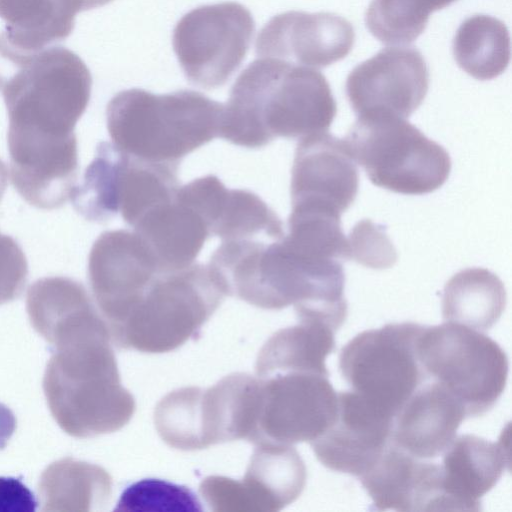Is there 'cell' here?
Listing matches in <instances>:
<instances>
[{
	"label": "cell",
	"instance_id": "obj_1",
	"mask_svg": "<svg viewBox=\"0 0 512 512\" xmlns=\"http://www.w3.org/2000/svg\"><path fill=\"white\" fill-rule=\"evenodd\" d=\"M281 239L222 241L208 266L226 296L267 310L293 305L298 319L321 321L337 331L348 313L342 263L302 257Z\"/></svg>",
	"mask_w": 512,
	"mask_h": 512
},
{
	"label": "cell",
	"instance_id": "obj_2",
	"mask_svg": "<svg viewBox=\"0 0 512 512\" xmlns=\"http://www.w3.org/2000/svg\"><path fill=\"white\" fill-rule=\"evenodd\" d=\"M43 389L58 425L69 435L90 438L115 432L132 418L136 403L121 384L112 339L100 316L54 336Z\"/></svg>",
	"mask_w": 512,
	"mask_h": 512
},
{
	"label": "cell",
	"instance_id": "obj_3",
	"mask_svg": "<svg viewBox=\"0 0 512 512\" xmlns=\"http://www.w3.org/2000/svg\"><path fill=\"white\" fill-rule=\"evenodd\" d=\"M337 113L325 76L316 69L273 58L251 62L224 105L221 138L261 148L277 137L327 132Z\"/></svg>",
	"mask_w": 512,
	"mask_h": 512
},
{
	"label": "cell",
	"instance_id": "obj_4",
	"mask_svg": "<svg viewBox=\"0 0 512 512\" xmlns=\"http://www.w3.org/2000/svg\"><path fill=\"white\" fill-rule=\"evenodd\" d=\"M91 87L90 71L73 51L62 46L24 51L0 33V93L8 127L73 135L88 106Z\"/></svg>",
	"mask_w": 512,
	"mask_h": 512
},
{
	"label": "cell",
	"instance_id": "obj_5",
	"mask_svg": "<svg viewBox=\"0 0 512 512\" xmlns=\"http://www.w3.org/2000/svg\"><path fill=\"white\" fill-rule=\"evenodd\" d=\"M224 104L192 90L154 94L132 88L108 103L112 142L126 153L179 166L182 158L220 136Z\"/></svg>",
	"mask_w": 512,
	"mask_h": 512
},
{
	"label": "cell",
	"instance_id": "obj_6",
	"mask_svg": "<svg viewBox=\"0 0 512 512\" xmlns=\"http://www.w3.org/2000/svg\"><path fill=\"white\" fill-rule=\"evenodd\" d=\"M226 297L208 265L159 273L110 330L121 349L159 354L198 336Z\"/></svg>",
	"mask_w": 512,
	"mask_h": 512
},
{
	"label": "cell",
	"instance_id": "obj_7",
	"mask_svg": "<svg viewBox=\"0 0 512 512\" xmlns=\"http://www.w3.org/2000/svg\"><path fill=\"white\" fill-rule=\"evenodd\" d=\"M357 117L343 140L374 185L423 195L446 182L451 171L449 153L417 127L390 114Z\"/></svg>",
	"mask_w": 512,
	"mask_h": 512
},
{
	"label": "cell",
	"instance_id": "obj_8",
	"mask_svg": "<svg viewBox=\"0 0 512 512\" xmlns=\"http://www.w3.org/2000/svg\"><path fill=\"white\" fill-rule=\"evenodd\" d=\"M257 380L232 373L209 388L183 387L165 395L154 410L160 438L181 451L250 438L256 416Z\"/></svg>",
	"mask_w": 512,
	"mask_h": 512
},
{
	"label": "cell",
	"instance_id": "obj_9",
	"mask_svg": "<svg viewBox=\"0 0 512 512\" xmlns=\"http://www.w3.org/2000/svg\"><path fill=\"white\" fill-rule=\"evenodd\" d=\"M417 354L427 379L443 384L455 395L466 417L491 410L505 389L508 357L481 331L448 322L424 325Z\"/></svg>",
	"mask_w": 512,
	"mask_h": 512
},
{
	"label": "cell",
	"instance_id": "obj_10",
	"mask_svg": "<svg viewBox=\"0 0 512 512\" xmlns=\"http://www.w3.org/2000/svg\"><path fill=\"white\" fill-rule=\"evenodd\" d=\"M424 325L390 323L357 334L339 354V370L352 390L393 418L425 376L417 354Z\"/></svg>",
	"mask_w": 512,
	"mask_h": 512
},
{
	"label": "cell",
	"instance_id": "obj_11",
	"mask_svg": "<svg viewBox=\"0 0 512 512\" xmlns=\"http://www.w3.org/2000/svg\"><path fill=\"white\" fill-rule=\"evenodd\" d=\"M254 32V19L245 6L223 2L186 13L174 28L172 44L187 80L215 89L239 68Z\"/></svg>",
	"mask_w": 512,
	"mask_h": 512
},
{
	"label": "cell",
	"instance_id": "obj_12",
	"mask_svg": "<svg viewBox=\"0 0 512 512\" xmlns=\"http://www.w3.org/2000/svg\"><path fill=\"white\" fill-rule=\"evenodd\" d=\"M329 375L284 371L258 377L256 433L252 444L311 442L333 422L337 393Z\"/></svg>",
	"mask_w": 512,
	"mask_h": 512
},
{
	"label": "cell",
	"instance_id": "obj_13",
	"mask_svg": "<svg viewBox=\"0 0 512 512\" xmlns=\"http://www.w3.org/2000/svg\"><path fill=\"white\" fill-rule=\"evenodd\" d=\"M307 480L305 463L293 445H255L241 480L206 477L199 491L212 511H279L294 502Z\"/></svg>",
	"mask_w": 512,
	"mask_h": 512
},
{
	"label": "cell",
	"instance_id": "obj_14",
	"mask_svg": "<svg viewBox=\"0 0 512 512\" xmlns=\"http://www.w3.org/2000/svg\"><path fill=\"white\" fill-rule=\"evenodd\" d=\"M429 88V72L414 47L381 49L349 73L345 92L357 116L390 114L408 118L419 108Z\"/></svg>",
	"mask_w": 512,
	"mask_h": 512
},
{
	"label": "cell",
	"instance_id": "obj_15",
	"mask_svg": "<svg viewBox=\"0 0 512 512\" xmlns=\"http://www.w3.org/2000/svg\"><path fill=\"white\" fill-rule=\"evenodd\" d=\"M161 272L153 253L134 231H105L95 240L88 259V279L109 331Z\"/></svg>",
	"mask_w": 512,
	"mask_h": 512
},
{
	"label": "cell",
	"instance_id": "obj_16",
	"mask_svg": "<svg viewBox=\"0 0 512 512\" xmlns=\"http://www.w3.org/2000/svg\"><path fill=\"white\" fill-rule=\"evenodd\" d=\"M354 42V27L340 15L287 11L260 30L256 54L318 70L345 58Z\"/></svg>",
	"mask_w": 512,
	"mask_h": 512
},
{
	"label": "cell",
	"instance_id": "obj_17",
	"mask_svg": "<svg viewBox=\"0 0 512 512\" xmlns=\"http://www.w3.org/2000/svg\"><path fill=\"white\" fill-rule=\"evenodd\" d=\"M392 422L390 414L360 394L340 391L335 419L310 445L326 468L359 477L388 445Z\"/></svg>",
	"mask_w": 512,
	"mask_h": 512
},
{
	"label": "cell",
	"instance_id": "obj_18",
	"mask_svg": "<svg viewBox=\"0 0 512 512\" xmlns=\"http://www.w3.org/2000/svg\"><path fill=\"white\" fill-rule=\"evenodd\" d=\"M359 172L343 139L327 132L299 139L291 175L292 206H314L342 215L354 202Z\"/></svg>",
	"mask_w": 512,
	"mask_h": 512
},
{
	"label": "cell",
	"instance_id": "obj_19",
	"mask_svg": "<svg viewBox=\"0 0 512 512\" xmlns=\"http://www.w3.org/2000/svg\"><path fill=\"white\" fill-rule=\"evenodd\" d=\"M358 479L371 497L374 510L421 512L441 509L440 464L418 459L391 441Z\"/></svg>",
	"mask_w": 512,
	"mask_h": 512
},
{
	"label": "cell",
	"instance_id": "obj_20",
	"mask_svg": "<svg viewBox=\"0 0 512 512\" xmlns=\"http://www.w3.org/2000/svg\"><path fill=\"white\" fill-rule=\"evenodd\" d=\"M465 418L458 398L443 384L427 379L394 416L390 441L418 459H434L453 441Z\"/></svg>",
	"mask_w": 512,
	"mask_h": 512
},
{
	"label": "cell",
	"instance_id": "obj_21",
	"mask_svg": "<svg viewBox=\"0 0 512 512\" xmlns=\"http://www.w3.org/2000/svg\"><path fill=\"white\" fill-rule=\"evenodd\" d=\"M508 465L504 440L492 442L474 434L455 437L442 453L441 511H480L481 498Z\"/></svg>",
	"mask_w": 512,
	"mask_h": 512
},
{
	"label": "cell",
	"instance_id": "obj_22",
	"mask_svg": "<svg viewBox=\"0 0 512 512\" xmlns=\"http://www.w3.org/2000/svg\"><path fill=\"white\" fill-rule=\"evenodd\" d=\"M133 228L153 253L162 272L192 265L211 236L203 217L177 193L170 201L147 212Z\"/></svg>",
	"mask_w": 512,
	"mask_h": 512
},
{
	"label": "cell",
	"instance_id": "obj_23",
	"mask_svg": "<svg viewBox=\"0 0 512 512\" xmlns=\"http://www.w3.org/2000/svg\"><path fill=\"white\" fill-rule=\"evenodd\" d=\"M334 333L328 325L314 320H298L296 325L278 330L257 356V377L284 371L329 375L326 357L335 350Z\"/></svg>",
	"mask_w": 512,
	"mask_h": 512
},
{
	"label": "cell",
	"instance_id": "obj_24",
	"mask_svg": "<svg viewBox=\"0 0 512 512\" xmlns=\"http://www.w3.org/2000/svg\"><path fill=\"white\" fill-rule=\"evenodd\" d=\"M502 280L485 268H467L454 274L442 294L445 322L486 331L501 317L506 306Z\"/></svg>",
	"mask_w": 512,
	"mask_h": 512
},
{
	"label": "cell",
	"instance_id": "obj_25",
	"mask_svg": "<svg viewBox=\"0 0 512 512\" xmlns=\"http://www.w3.org/2000/svg\"><path fill=\"white\" fill-rule=\"evenodd\" d=\"M112 493V478L102 467L72 458L48 466L39 481L43 511L102 510Z\"/></svg>",
	"mask_w": 512,
	"mask_h": 512
},
{
	"label": "cell",
	"instance_id": "obj_26",
	"mask_svg": "<svg viewBox=\"0 0 512 512\" xmlns=\"http://www.w3.org/2000/svg\"><path fill=\"white\" fill-rule=\"evenodd\" d=\"M510 35L506 25L490 15L465 19L453 39V56L458 66L478 80L502 74L510 62Z\"/></svg>",
	"mask_w": 512,
	"mask_h": 512
},
{
	"label": "cell",
	"instance_id": "obj_27",
	"mask_svg": "<svg viewBox=\"0 0 512 512\" xmlns=\"http://www.w3.org/2000/svg\"><path fill=\"white\" fill-rule=\"evenodd\" d=\"M0 18L6 39L24 51H36L66 39L75 15L58 0H0Z\"/></svg>",
	"mask_w": 512,
	"mask_h": 512
},
{
	"label": "cell",
	"instance_id": "obj_28",
	"mask_svg": "<svg viewBox=\"0 0 512 512\" xmlns=\"http://www.w3.org/2000/svg\"><path fill=\"white\" fill-rule=\"evenodd\" d=\"M126 157L127 153L113 142L102 141L97 145L82 182L74 185L69 196L75 210L85 219L104 223L119 212V181Z\"/></svg>",
	"mask_w": 512,
	"mask_h": 512
},
{
	"label": "cell",
	"instance_id": "obj_29",
	"mask_svg": "<svg viewBox=\"0 0 512 512\" xmlns=\"http://www.w3.org/2000/svg\"><path fill=\"white\" fill-rule=\"evenodd\" d=\"M293 252L314 259H348L347 237L341 215L313 206H292L288 234L282 237Z\"/></svg>",
	"mask_w": 512,
	"mask_h": 512
},
{
	"label": "cell",
	"instance_id": "obj_30",
	"mask_svg": "<svg viewBox=\"0 0 512 512\" xmlns=\"http://www.w3.org/2000/svg\"><path fill=\"white\" fill-rule=\"evenodd\" d=\"M211 235L222 241L260 236L278 240L285 232L281 219L258 195L245 189H227Z\"/></svg>",
	"mask_w": 512,
	"mask_h": 512
},
{
	"label": "cell",
	"instance_id": "obj_31",
	"mask_svg": "<svg viewBox=\"0 0 512 512\" xmlns=\"http://www.w3.org/2000/svg\"><path fill=\"white\" fill-rule=\"evenodd\" d=\"M114 511L200 512L203 507L197 495L188 487L147 478L128 485Z\"/></svg>",
	"mask_w": 512,
	"mask_h": 512
},
{
	"label": "cell",
	"instance_id": "obj_32",
	"mask_svg": "<svg viewBox=\"0 0 512 512\" xmlns=\"http://www.w3.org/2000/svg\"><path fill=\"white\" fill-rule=\"evenodd\" d=\"M429 17L407 0H372L365 13V23L381 43L407 45L422 34Z\"/></svg>",
	"mask_w": 512,
	"mask_h": 512
},
{
	"label": "cell",
	"instance_id": "obj_33",
	"mask_svg": "<svg viewBox=\"0 0 512 512\" xmlns=\"http://www.w3.org/2000/svg\"><path fill=\"white\" fill-rule=\"evenodd\" d=\"M348 259L372 268L386 269L397 260V252L385 227L369 219L359 221L347 237Z\"/></svg>",
	"mask_w": 512,
	"mask_h": 512
},
{
	"label": "cell",
	"instance_id": "obj_34",
	"mask_svg": "<svg viewBox=\"0 0 512 512\" xmlns=\"http://www.w3.org/2000/svg\"><path fill=\"white\" fill-rule=\"evenodd\" d=\"M27 276L28 264L21 246L0 232V305L22 294Z\"/></svg>",
	"mask_w": 512,
	"mask_h": 512
},
{
	"label": "cell",
	"instance_id": "obj_35",
	"mask_svg": "<svg viewBox=\"0 0 512 512\" xmlns=\"http://www.w3.org/2000/svg\"><path fill=\"white\" fill-rule=\"evenodd\" d=\"M37 501L19 479L0 477V512H34Z\"/></svg>",
	"mask_w": 512,
	"mask_h": 512
},
{
	"label": "cell",
	"instance_id": "obj_36",
	"mask_svg": "<svg viewBox=\"0 0 512 512\" xmlns=\"http://www.w3.org/2000/svg\"><path fill=\"white\" fill-rule=\"evenodd\" d=\"M16 427V420L12 411L0 404V449L6 446Z\"/></svg>",
	"mask_w": 512,
	"mask_h": 512
},
{
	"label": "cell",
	"instance_id": "obj_37",
	"mask_svg": "<svg viewBox=\"0 0 512 512\" xmlns=\"http://www.w3.org/2000/svg\"><path fill=\"white\" fill-rule=\"evenodd\" d=\"M71 14L94 9L110 3L112 0H58Z\"/></svg>",
	"mask_w": 512,
	"mask_h": 512
},
{
	"label": "cell",
	"instance_id": "obj_38",
	"mask_svg": "<svg viewBox=\"0 0 512 512\" xmlns=\"http://www.w3.org/2000/svg\"><path fill=\"white\" fill-rule=\"evenodd\" d=\"M417 8L430 15L432 12L443 9L457 0H409Z\"/></svg>",
	"mask_w": 512,
	"mask_h": 512
}]
</instances>
